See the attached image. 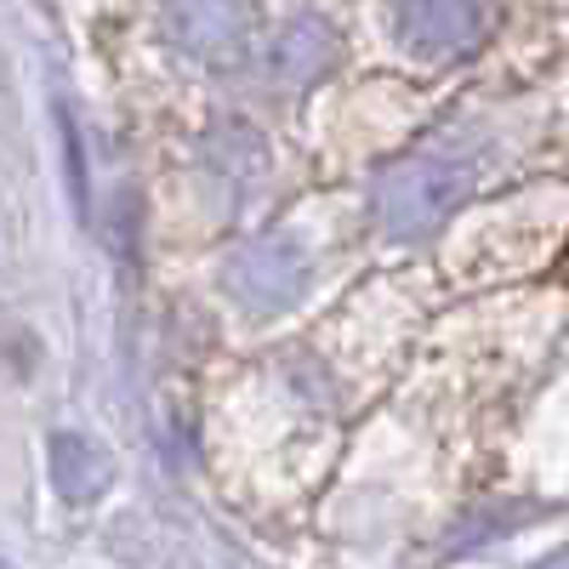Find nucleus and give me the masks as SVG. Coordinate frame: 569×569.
<instances>
[{"mask_svg": "<svg viewBox=\"0 0 569 569\" xmlns=\"http://www.w3.org/2000/svg\"><path fill=\"white\" fill-rule=\"evenodd\" d=\"M46 461H52V485L63 501H98L114 479V461L103 456V445H91L80 433H52L46 439Z\"/></svg>", "mask_w": 569, "mask_h": 569, "instance_id": "obj_1", "label": "nucleus"}, {"mask_svg": "<svg viewBox=\"0 0 569 569\" xmlns=\"http://www.w3.org/2000/svg\"><path fill=\"white\" fill-rule=\"evenodd\" d=\"M58 126H63V166H69V200H74V211L86 217V211H91V188H86V154H80V131H74V120H69V114H63Z\"/></svg>", "mask_w": 569, "mask_h": 569, "instance_id": "obj_2", "label": "nucleus"}, {"mask_svg": "<svg viewBox=\"0 0 569 569\" xmlns=\"http://www.w3.org/2000/svg\"><path fill=\"white\" fill-rule=\"evenodd\" d=\"M0 569H7V563H0Z\"/></svg>", "mask_w": 569, "mask_h": 569, "instance_id": "obj_3", "label": "nucleus"}]
</instances>
